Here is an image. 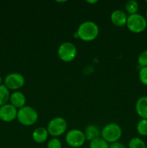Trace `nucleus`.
<instances>
[{
    "label": "nucleus",
    "instance_id": "nucleus-1",
    "mask_svg": "<svg viewBox=\"0 0 147 148\" xmlns=\"http://www.w3.org/2000/svg\"><path fill=\"white\" fill-rule=\"evenodd\" d=\"M99 32V29L97 23L92 21H85L79 25L75 35L84 41H92L97 37Z\"/></svg>",
    "mask_w": 147,
    "mask_h": 148
},
{
    "label": "nucleus",
    "instance_id": "nucleus-2",
    "mask_svg": "<svg viewBox=\"0 0 147 148\" xmlns=\"http://www.w3.org/2000/svg\"><path fill=\"white\" fill-rule=\"evenodd\" d=\"M17 119L22 125L32 126L38 119V114L33 107L24 106L17 111Z\"/></svg>",
    "mask_w": 147,
    "mask_h": 148
},
{
    "label": "nucleus",
    "instance_id": "nucleus-3",
    "mask_svg": "<svg viewBox=\"0 0 147 148\" xmlns=\"http://www.w3.org/2000/svg\"><path fill=\"white\" fill-rule=\"evenodd\" d=\"M122 129L116 123H110L106 124L101 130V137L108 144L118 142L122 136Z\"/></svg>",
    "mask_w": 147,
    "mask_h": 148
},
{
    "label": "nucleus",
    "instance_id": "nucleus-4",
    "mask_svg": "<svg viewBox=\"0 0 147 148\" xmlns=\"http://www.w3.org/2000/svg\"><path fill=\"white\" fill-rule=\"evenodd\" d=\"M126 26L132 33H139L146 29L147 20L144 16L138 12L129 14L127 19Z\"/></svg>",
    "mask_w": 147,
    "mask_h": 148
},
{
    "label": "nucleus",
    "instance_id": "nucleus-5",
    "mask_svg": "<svg viewBox=\"0 0 147 148\" xmlns=\"http://www.w3.org/2000/svg\"><path fill=\"white\" fill-rule=\"evenodd\" d=\"M68 124L65 119L58 116L50 120L47 126L48 134L53 137H57L66 132Z\"/></svg>",
    "mask_w": 147,
    "mask_h": 148
},
{
    "label": "nucleus",
    "instance_id": "nucleus-6",
    "mask_svg": "<svg viewBox=\"0 0 147 148\" xmlns=\"http://www.w3.org/2000/svg\"><path fill=\"white\" fill-rule=\"evenodd\" d=\"M77 53L76 46L71 42H63L58 49L59 59L65 62H70L75 59Z\"/></svg>",
    "mask_w": 147,
    "mask_h": 148
},
{
    "label": "nucleus",
    "instance_id": "nucleus-7",
    "mask_svg": "<svg viewBox=\"0 0 147 148\" xmlns=\"http://www.w3.org/2000/svg\"><path fill=\"white\" fill-rule=\"evenodd\" d=\"M65 140L71 148H79L82 147L86 141L84 132L77 129L69 130L66 133Z\"/></svg>",
    "mask_w": 147,
    "mask_h": 148
},
{
    "label": "nucleus",
    "instance_id": "nucleus-8",
    "mask_svg": "<svg viewBox=\"0 0 147 148\" xmlns=\"http://www.w3.org/2000/svg\"><path fill=\"white\" fill-rule=\"evenodd\" d=\"M25 82V79L22 74L17 72L10 73L4 79V85L9 90H17L22 88Z\"/></svg>",
    "mask_w": 147,
    "mask_h": 148
},
{
    "label": "nucleus",
    "instance_id": "nucleus-9",
    "mask_svg": "<svg viewBox=\"0 0 147 148\" xmlns=\"http://www.w3.org/2000/svg\"><path fill=\"white\" fill-rule=\"evenodd\" d=\"M17 108L11 103H7L0 106V120L4 122H11L17 119Z\"/></svg>",
    "mask_w": 147,
    "mask_h": 148
},
{
    "label": "nucleus",
    "instance_id": "nucleus-10",
    "mask_svg": "<svg viewBox=\"0 0 147 148\" xmlns=\"http://www.w3.org/2000/svg\"><path fill=\"white\" fill-rule=\"evenodd\" d=\"M127 19H128V16L126 13L121 10H115L111 13V22L112 24L118 27L126 25Z\"/></svg>",
    "mask_w": 147,
    "mask_h": 148
},
{
    "label": "nucleus",
    "instance_id": "nucleus-11",
    "mask_svg": "<svg viewBox=\"0 0 147 148\" xmlns=\"http://www.w3.org/2000/svg\"><path fill=\"white\" fill-rule=\"evenodd\" d=\"M10 103L16 108H21L25 106L26 98L25 95L20 91H15L10 95Z\"/></svg>",
    "mask_w": 147,
    "mask_h": 148
},
{
    "label": "nucleus",
    "instance_id": "nucleus-12",
    "mask_svg": "<svg viewBox=\"0 0 147 148\" xmlns=\"http://www.w3.org/2000/svg\"><path fill=\"white\" fill-rule=\"evenodd\" d=\"M135 111L141 119H147V96H141L135 103Z\"/></svg>",
    "mask_w": 147,
    "mask_h": 148
},
{
    "label": "nucleus",
    "instance_id": "nucleus-13",
    "mask_svg": "<svg viewBox=\"0 0 147 148\" xmlns=\"http://www.w3.org/2000/svg\"><path fill=\"white\" fill-rule=\"evenodd\" d=\"M48 132L47 129L43 127H40L36 128L32 134V137L35 143H43L47 140L48 137Z\"/></svg>",
    "mask_w": 147,
    "mask_h": 148
},
{
    "label": "nucleus",
    "instance_id": "nucleus-14",
    "mask_svg": "<svg viewBox=\"0 0 147 148\" xmlns=\"http://www.w3.org/2000/svg\"><path fill=\"white\" fill-rule=\"evenodd\" d=\"M84 135L86 140L92 141L97 137H101V131L99 127L94 124H89L86 127L84 131Z\"/></svg>",
    "mask_w": 147,
    "mask_h": 148
},
{
    "label": "nucleus",
    "instance_id": "nucleus-15",
    "mask_svg": "<svg viewBox=\"0 0 147 148\" xmlns=\"http://www.w3.org/2000/svg\"><path fill=\"white\" fill-rule=\"evenodd\" d=\"M10 90L4 85H4L1 84L0 85V106L8 103V101H10Z\"/></svg>",
    "mask_w": 147,
    "mask_h": 148
},
{
    "label": "nucleus",
    "instance_id": "nucleus-16",
    "mask_svg": "<svg viewBox=\"0 0 147 148\" xmlns=\"http://www.w3.org/2000/svg\"><path fill=\"white\" fill-rule=\"evenodd\" d=\"M109 147L110 144L101 137L89 142V148H109Z\"/></svg>",
    "mask_w": 147,
    "mask_h": 148
},
{
    "label": "nucleus",
    "instance_id": "nucleus-17",
    "mask_svg": "<svg viewBox=\"0 0 147 148\" xmlns=\"http://www.w3.org/2000/svg\"><path fill=\"white\" fill-rule=\"evenodd\" d=\"M125 8L127 12L129 13L130 14H135L139 9V4L135 0H129L125 3Z\"/></svg>",
    "mask_w": 147,
    "mask_h": 148
},
{
    "label": "nucleus",
    "instance_id": "nucleus-18",
    "mask_svg": "<svg viewBox=\"0 0 147 148\" xmlns=\"http://www.w3.org/2000/svg\"><path fill=\"white\" fill-rule=\"evenodd\" d=\"M128 148H146V145L142 139L133 137L128 142Z\"/></svg>",
    "mask_w": 147,
    "mask_h": 148
},
{
    "label": "nucleus",
    "instance_id": "nucleus-19",
    "mask_svg": "<svg viewBox=\"0 0 147 148\" xmlns=\"http://www.w3.org/2000/svg\"><path fill=\"white\" fill-rule=\"evenodd\" d=\"M136 130L138 134L143 137L147 136V119H141L138 122L136 126Z\"/></svg>",
    "mask_w": 147,
    "mask_h": 148
},
{
    "label": "nucleus",
    "instance_id": "nucleus-20",
    "mask_svg": "<svg viewBox=\"0 0 147 148\" xmlns=\"http://www.w3.org/2000/svg\"><path fill=\"white\" fill-rule=\"evenodd\" d=\"M138 64L141 68L147 66V50L143 51L140 53L138 57Z\"/></svg>",
    "mask_w": 147,
    "mask_h": 148
},
{
    "label": "nucleus",
    "instance_id": "nucleus-21",
    "mask_svg": "<svg viewBox=\"0 0 147 148\" xmlns=\"http://www.w3.org/2000/svg\"><path fill=\"white\" fill-rule=\"evenodd\" d=\"M138 77H139L141 83L147 86V66L140 69L139 73H138Z\"/></svg>",
    "mask_w": 147,
    "mask_h": 148
},
{
    "label": "nucleus",
    "instance_id": "nucleus-22",
    "mask_svg": "<svg viewBox=\"0 0 147 148\" xmlns=\"http://www.w3.org/2000/svg\"><path fill=\"white\" fill-rule=\"evenodd\" d=\"M47 148H62V143L59 139L53 137L48 143Z\"/></svg>",
    "mask_w": 147,
    "mask_h": 148
},
{
    "label": "nucleus",
    "instance_id": "nucleus-23",
    "mask_svg": "<svg viewBox=\"0 0 147 148\" xmlns=\"http://www.w3.org/2000/svg\"><path fill=\"white\" fill-rule=\"evenodd\" d=\"M109 148H126V147H125V146L122 143H120V142H116V143L110 144Z\"/></svg>",
    "mask_w": 147,
    "mask_h": 148
},
{
    "label": "nucleus",
    "instance_id": "nucleus-24",
    "mask_svg": "<svg viewBox=\"0 0 147 148\" xmlns=\"http://www.w3.org/2000/svg\"><path fill=\"white\" fill-rule=\"evenodd\" d=\"M87 1L88 3H89V4H95V3L97 2V1H96V0H95V1Z\"/></svg>",
    "mask_w": 147,
    "mask_h": 148
},
{
    "label": "nucleus",
    "instance_id": "nucleus-25",
    "mask_svg": "<svg viewBox=\"0 0 147 148\" xmlns=\"http://www.w3.org/2000/svg\"><path fill=\"white\" fill-rule=\"evenodd\" d=\"M1 82H2V78H1V75H0V85H1Z\"/></svg>",
    "mask_w": 147,
    "mask_h": 148
},
{
    "label": "nucleus",
    "instance_id": "nucleus-26",
    "mask_svg": "<svg viewBox=\"0 0 147 148\" xmlns=\"http://www.w3.org/2000/svg\"><path fill=\"white\" fill-rule=\"evenodd\" d=\"M145 17H146V20H147V10H146V16H145Z\"/></svg>",
    "mask_w": 147,
    "mask_h": 148
},
{
    "label": "nucleus",
    "instance_id": "nucleus-27",
    "mask_svg": "<svg viewBox=\"0 0 147 148\" xmlns=\"http://www.w3.org/2000/svg\"><path fill=\"white\" fill-rule=\"evenodd\" d=\"M146 2H147V0H146Z\"/></svg>",
    "mask_w": 147,
    "mask_h": 148
},
{
    "label": "nucleus",
    "instance_id": "nucleus-28",
    "mask_svg": "<svg viewBox=\"0 0 147 148\" xmlns=\"http://www.w3.org/2000/svg\"><path fill=\"white\" fill-rule=\"evenodd\" d=\"M68 148H71V147H68Z\"/></svg>",
    "mask_w": 147,
    "mask_h": 148
}]
</instances>
